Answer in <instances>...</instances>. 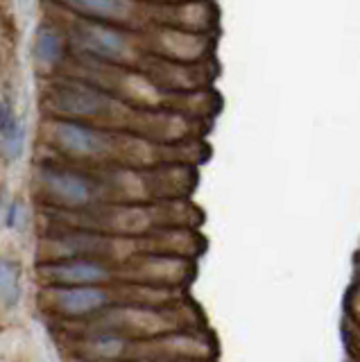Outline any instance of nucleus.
<instances>
[{"instance_id":"nucleus-1","label":"nucleus","mask_w":360,"mask_h":362,"mask_svg":"<svg viewBox=\"0 0 360 362\" xmlns=\"http://www.w3.org/2000/svg\"><path fill=\"white\" fill-rule=\"evenodd\" d=\"M41 179L50 195L57 202H62L64 206L82 209L93 204L95 199V184L86 175L75 173V170L48 168L43 170Z\"/></svg>"},{"instance_id":"nucleus-2","label":"nucleus","mask_w":360,"mask_h":362,"mask_svg":"<svg viewBox=\"0 0 360 362\" xmlns=\"http://www.w3.org/2000/svg\"><path fill=\"white\" fill-rule=\"evenodd\" d=\"M109 303L103 286H62L54 290V305L66 317H84L100 313Z\"/></svg>"},{"instance_id":"nucleus-3","label":"nucleus","mask_w":360,"mask_h":362,"mask_svg":"<svg viewBox=\"0 0 360 362\" xmlns=\"http://www.w3.org/2000/svg\"><path fill=\"white\" fill-rule=\"evenodd\" d=\"M50 274L54 283H62V286H103L105 281H109L111 272L100 260L71 258L54 263L50 267Z\"/></svg>"},{"instance_id":"nucleus-4","label":"nucleus","mask_w":360,"mask_h":362,"mask_svg":"<svg viewBox=\"0 0 360 362\" xmlns=\"http://www.w3.org/2000/svg\"><path fill=\"white\" fill-rule=\"evenodd\" d=\"M54 139L57 143L64 147L66 152L71 154H77V156H91V154H98L105 150V136L91 129V127H84L80 122H59L57 127H54Z\"/></svg>"},{"instance_id":"nucleus-5","label":"nucleus","mask_w":360,"mask_h":362,"mask_svg":"<svg viewBox=\"0 0 360 362\" xmlns=\"http://www.w3.org/2000/svg\"><path fill=\"white\" fill-rule=\"evenodd\" d=\"M54 102H57L59 111L71 113V116H91V113L105 107V95H100L93 88L71 86V88H62Z\"/></svg>"},{"instance_id":"nucleus-6","label":"nucleus","mask_w":360,"mask_h":362,"mask_svg":"<svg viewBox=\"0 0 360 362\" xmlns=\"http://www.w3.org/2000/svg\"><path fill=\"white\" fill-rule=\"evenodd\" d=\"M84 43L88 45V50H93L103 57H120L127 50V43L118 32L98 28V25H88L84 30Z\"/></svg>"},{"instance_id":"nucleus-7","label":"nucleus","mask_w":360,"mask_h":362,"mask_svg":"<svg viewBox=\"0 0 360 362\" xmlns=\"http://www.w3.org/2000/svg\"><path fill=\"white\" fill-rule=\"evenodd\" d=\"M23 288H21V267L14 260L0 256V303L5 308H16Z\"/></svg>"},{"instance_id":"nucleus-8","label":"nucleus","mask_w":360,"mask_h":362,"mask_svg":"<svg viewBox=\"0 0 360 362\" xmlns=\"http://www.w3.org/2000/svg\"><path fill=\"white\" fill-rule=\"evenodd\" d=\"M71 3L84 9L86 14L103 16V18H125L132 9L127 0H71Z\"/></svg>"},{"instance_id":"nucleus-9","label":"nucleus","mask_w":360,"mask_h":362,"mask_svg":"<svg viewBox=\"0 0 360 362\" xmlns=\"http://www.w3.org/2000/svg\"><path fill=\"white\" fill-rule=\"evenodd\" d=\"M35 54H37V59L41 64H46V66H52L54 62H59V57H62V39H59V34L54 32V30H48V28L39 30Z\"/></svg>"},{"instance_id":"nucleus-10","label":"nucleus","mask_w":360,"mask_h":362,"mask_svg":"<svg viewBox=\"0 0 360 362\" xmlns=\"http://www.w3.org/2000/svg\"><path fill=\"white\" fill-rule=\"evenodd\" d=\"M25 141H28L25 122H21L12 134L3 136V139H0V150H3L5 161H9V163L18 161V158L23 156V152H25Z\"/></svg>"},{"instance_id":"nucleus-11","label":"nucleus","mask_w":360,"mask_h":362,"mask_svg":"<svg viewBox=\"0 0 360 362\" xmlns=\"http://www.w3.org/2000/svg\"><path fill=\"white\" fill-rule=\"evenodd\" d=\"M21 122H23V120L16 116L12 102H9V100H0V139L7 136V134H12Z\"/></svg>"},{"instance_id":"nucleus-12","label":"nucleus","mask_w":360,"mask_h":362,"mask_svg":"<svg viewBox=\"0 0 360 362\" xmlns=\"http://www.w3.org/2000/svg\"><path fill=\"white\" fill-rule=\"evenodd\" d=\"M21 218H23V206H21L18 199H12L7 204L5 213H3V226L7 231H14V229H18Z\"/></svg>"},{"instance_id":"nucleus-13","label":"nucleus","mask_w":360,"mask_h":362,"mask_svg":"<svg viewBox=\"0 0 360 362\" xmlns=\"http://www.w3.org/2000/svg\"><path fill=\"white\" fill-rule=\"evenodd\" d=\"M354 317L360 322V288L354 292Z\"/></svg>"}]
</instances>
